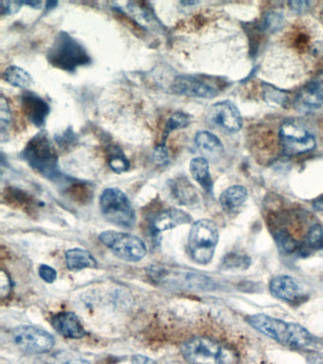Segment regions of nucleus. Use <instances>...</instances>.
<instances>
[{
  "mask_svg": "<svg viewBox=\"0 0 323 364\" xmlns=\"http://www.w3.org/2000/svg\"><path fill=\"white\" fill-rule=\"evenodd\" d=\"M58 5V1H48L46 2V11L53 10Z\"/></svg>",
  "mask_w": 323,
  "mask_h": 364,
  "instance_id": "79ce46f5",
  "label": "nucleus"
},
{
  "mask_svg": "<svg viewBox=\"0 0 323 364\" xmlns=\"http://www.w3.org/2000/svg\"><path fill=\"white\" fill-rule=\"evenodd\" d=\"M100 209L110 223L121 228H132L137 221L134 207L128 196L119 188H106L100 196Z\"/></svg>",
  "mask_w": 323,
  "mask_h": 364,
  "instance_id": "0eeeda50",
  "label": "nucleus"
},
{
  "mask_svg": "<svg viewBox=\"0 0 323 364\" xmlns=\"http://www.w3.org/2000/svg\"><path fill=\"white\" fill-rule=\"evenodd\" d=\"M190 172L195 181L208 193L214 191V181L209 173V162L203 156H197L190 162Z\"/></svg>",
  "mask_w": 323,
  "mask_h": 364,
  "instance_id": "aec40b11",
  "label": "nucleus"
},
{
  "mask_svg": "<svg viewBox=\"0 0 323 364\" xmlns=\"http://www.w3.org/2000/svg\"><path fill=\"white\" fill-rule=\"evenodd\" d=\"M192 122V117L183 111H177L173 114L168 119H167L165 127H164L163 139H161V144H166L167 139L170 134L174 132L175 130L184 129L188 127Z\"/></svg>",
  "mask_w": 323,
  "mask_h": 364,
  "instance_id": "393cba45",
  "label": "nucleus"
},
{
  "mask_svg": "<svg viewBox=\"0 0 323 364\" xmlns=\"http://www.w3.org/2000/svg\"><path fill=\"white\" fill-rule=\"evenodd\" d=\"M99 239L115 255L124 261L136 263L143 260L147 255V247L144 242L129 233L106 230L99 235Z\"/></svg>",
  "mask_w": 323,
  "mask_h": 364,
  "instance_id": "6e6552de",
  "label": "nucleus"
},
{
  "mask_svg": "<svg viewBox=\"0 0 323 364\" xmlns=\"http://www.w3.org/2000/svg\"><path fill=\"white\" fill-rule=\"evenodd\" d=\"M251 258L246 255L229 253L223 261L225 269H246L251 264Z\"/></svg>",
  "mask_w": 323,
  "mask_h": 364,
  "instance_id": "c85d7f7f",
  "label": "nucleus"
},
{
  "mask_svg": "<svg viewBox=\"0 0 323 364\" xmlns=\"http://www.w3.org/2000/svg\"><path fill=\"white\" fill-rule=\"evenodd\" d=\"M171 91L177 95L192 98L211 99L217 96L218 91L206 80L194 75H178L171 85Z\"/></svg>",
  "mask_w": 323,
  "mask_h": 364,
  "instance_id": "f8f14e48",
  "label": "nucleus"
},
{
  "mask_svg": "<svg viewBox=\"0 0 323 364\" xmlns=\"http://www.w3.org/2000/svg\"><path fill=\"white\" fill-rule=\"evenodd\" d=\"M12 289V281L10 280L9 275H7L4 272H1L0 276V294L1 297L4 298L9 295Z\"/></svg>",
  "mask_w": 323,
  "mask_h": 364,
  "instance_id": "f704fd0d",
  "label": "nucleus"
},
{
  "mask_svg": "<svg viewBox=\"0 0 323 364\" xmlns=\"http://www.w3.org/2000/svg\"><path fill=\"white\" fill-rule=\"evenodd\" d=\"M323 250V227L316 224L308 230L305 241L300 244L299 253L307 255L308 252Z\"/></svg>",
  "mask_w": 323,
  "mask_h": 364,
  "instance_id": "b1692460",
  "label": "nucleus"
},
{
  "mask_svg": "<svg viewBox=\"0 0 323 364\" xmlns=\"http://www.w3.org/2000/svg\"><path fill=\"white\" fill-rule=\"evenodd\" d=\"M183 358L190 364H239L236 350L207 337H195L181 346Z\"/></svg>",
  "mask_w": 323,
  "mask_h": 364,
  "instance_id": "7ed1b4c3",
  "label": "nucleus"
},
{
  "mask_svg": "<svg viewBox=\"0 0 323 364\" xmlns=\"http://www.w3.org/2000/svg\"><path fill=\"white\" fill-rule=\"evenodd\" d=\"M276 243L280 250L285 253L299 252L300 244L297 243L290 233L285 230H279L275 235Z\"/></svg>",
  "mask_w": 323,
  "mask_h": 364,
  "instance_id": "cd10ccee",
  "label": "nucleus"
},
{
  "mask_svg": "<svg viewBox=\"0 0 323 364\" xmlns=\"http://www.w3.org/2000/svg\"><path fill=\"white\" fill-rule=\"evenodd\" d=\"M13 341L21 351L31 355H43L55 347V337L46 330L32 326L16 327L13 331Z\"/></svg>",
  "mask_w": 323,
  "mask_h": 364,
  "instance_id": "1a4fd4ad",
  "label": "nucleus"
},
{
  "mask_svg": "<svg viewBox=\"0 0 323 364\" xmlns=\"http://www.w3.org/2000/svg\"><path fill=\"white\" fill-rule=\"evenodd\" d=\"M67 269L72 272H79L90 267H96L97 261L94 256L89 250L75 247V249L67 250L65 253Z\"/></svg>",
  "mask_w": 323,
  "mask_h": 364,
  "instance_id": "6ab92c4d",
  "label": "nucleus"
},
{
  "mask_svg": "<svg viewBox=\"0 0 323 364\" xmlns=\"http://www.w3.org/2000/svg\"><path fill=\"white\" fill-rule=\"evenodd\" d=\"M24 5L29 6V7L33 9H39L41 8L42 2L41 1H24Z\"/></svg>",
  "mask_w": 323,
  "mask_h": 364,
  "instance_id": "a19ab883",
  "label": "nucleus"
},
{
  "mask_svg": "<svg viewBox=\"0 0 323 364\" xmlns=\"http://www.w3.org/2000/svg\"><path fill=\"white\" fill-rule=\"evenodd\" d=\"M107 164H109L110 169L116 173H126L130 169L129 159L119 146L109 148Z\"/></svg>",
  "mask_w": 323,
  "mask_h": 364,
  "instance_id": "a878e982",
  "label": "nucleus"
},
{
  "mask_svg": "<svg viewBox=\"0 0 323 364\" xmlns=\"http://www.w3.org/2000/svg\"><path fill=\"white\" fill-rule=\"evenodd\" d=\"M291 10L297 11V13H302V11L307 10L309 2L306 1H292L289 2Z\"/></svg>",
  "mask_w": 323,
  "mask_h": 364,
  "instance_id": "4c0bfd02",
  "label": "nucleus"
},
{
  "mask_svg": "<svg viewBox=\"0 0 323 364\" xmlns=\"http://www.w3.org/2000/svg\"><path fill=\"white\" fill-rule=\"evenodd\" d=\"M155 164L158 165H166L169 162V151L167 148L166 144H158L154 151V155H153Z\"/></svg>",
  "mask_w": 323,
  "mask_h": 364,
  "instance_id": "473e14b6",
  "label": "nucleus"
},
{
  "mask_svg": "<svg viewBox=\"0 0 323 364\" xmlns=\"http://www.w3.org/2000/svg\"><path fill=\"white\" fill-rule=\"evenodd\" d=\"M279 139L283 153L288 156L302 155L316 147V139L302 124L285 122L280 125Z\"/></svg>",
  "mask_w": 323,
  "mask_h": 364,
  "instance_id": "9d476101",
  "label": "nucleus"
},
{
  "mask_svg": "<svg viewBox=\"0 0 323 364\" xmlns=\"http://www.w3.org/2000/svg\"><path fill=\"white\" fill-rule=\"evenodd\" d=\"M269 290L275 298L290 304L300 303L306 296L302 284L288 275H277L272 278Z\"/></svg>",
  "mask_w": 323,
  "mask_h": 364,
  "instance_id": "4468645a",
  "label": "nucleus"
},
{
  "mask_svg": "<svg viewBox=\"0 0 323 364\" xmlns=\"http://www.w3.org/2000/svg\"><path fill=\"white\" fill-rule=\"evenodd\" d=\"M132 364H155L154 360L143 355H134L131 360Z\"/></svg>",
  "mask_w": 323,
  "mask_h": 364,
  "instance_id": "58836bf2",
  "label": "nucleus"
},
{
  "mask_svg": "<svg viewBox=\"0 0 323 364\" xmlns=\"http://www.w3.org/2000/svg\"><path fill=\"white\" fill-rule=\"evenodd\" d=\"M21 104L29 122L36 127L43 128L50 113V107L46 100L32 91H24L21 96Z\"/></svg>",
  "mask_w": 323,
  "mask_h": 364,
  "instance_id": "2eb2a0df",
  "label": "nucleus"
},
{
  "mask_svg": "<svg viewBox=\"0 0 323 364\" xmlns=\"http://www.w3.org/2000/svg\"><path fill=\"white\" fill-rule=\"evenodd\" d=\"M306 360H307L308 364H323V353H309Z\"/></svg>",
  "mask_w": 323,
  "mask_h": 364,
  "instance_id": "e433bc0d",
  "label": "nucleus"
},
{
  "mask_svg": "<svg viewBox=\"0 0 323 364\" xmlns=\"http://www.w3.org/2000/svg\"><path fill=\"white\" fill-rule=\"evenodd\" d=\"M44 364H90V363L75 352L60 350L50 355Z\"/></svg>",
  "mask_w": 323,
  "mask_h": 364,
  "instance_id": "bb28decb",
  "label": "nucleus"
},
{
  "mask_svg": "<svg viewBox=\"0 0 323 364\" xmlns=\"http://www.w3.org/2000/svg\"><path fill=\"white\" fill-rule=\"evenodd\" d=\"M22 6H24V1H0V14L2 16H13L21 10Z\"/></svg>",
  "mask_w": 323,
  "mask_h": 364,
  "instance_id": "7c9ffc66",
  "label": "nucleus"
},
{
  "mask_svg": "<svg viewBox=\"0 0 323 364\" xmlns=\"http://www.w3.org/2000/svg\"><path fill=\"white\" fill-rule=\"evenodd\" d=\"M175 200L184 206H194L197 203L198 195L195 188L186 178H177L170 182Z\"/></svg>",
  "mask_w": 323,
  "mask_h": 364,
  "instance_id": "a211bd4d",
  "label": "nucleus"
},
{
  "mask_svg": "<svg viewBox=\"0 0 323 364\" xmlns=\"http://www.w3.org/2000/svg\"><path fill=\"white\" fill-rule=\"evenodd\" d=\"M76 135L72 129H67L66 132L62 134L60 136H56V141L62 147L67 146L75 144Z\"/></svg>",
  "mask_w": 323,
  "mask_h": 364,
  "instance_id": "c9c22d12",
  "label": "nucleus"
},
{
  "mask_svg": "<svg viewBox=\"0 0 323 364\" xmlns=\"http://www.w3.org/2000/svg\"><path fill=\"white\" fill-rule=\"evenodd\" d=\"M147 274L158 287L169 289L209 290L214 287L207 276L180 267L153 264L147 269Z\"/></svg>",
  "mask_w": 323,
  "mask_h": 364,
  "instance_id": "39448f33",
  "label": "nucleus"
},
{
  "mask_svg": "<svg viewBox=\"0 0 323 364\" xmlns=\"http://www.w3.org/2000/svg\"><path fill=\"white\" fill-rule=\"evenodd\" d=\"M313 207L317 212L323 213V196L314 199V201L313 202Z\"/></svg>",
  "mask_w": 323,
  "mask_h": 364,
  "instance_id": "ea45409f",
  "label": "nucleus"
},
{
  "mask_svg": "<svg viewBox=\"0 0 323 364\" xmlns=\"http://www.w3.org/2000/svg\"><path fill=\"white\" fill-rule=\"evenodd\" d=\"M11 122H12V112H11L9 102L2 95L0 98V131H1L2 138L10 127Z\"/></svg>",
  "mask_w": 323,
  "mask_h": 364,
  "instance_id": "c756f323",
  "label": "nucleus"
},
{
  "mask_svg": "<svg viewBox=\"0 0 323 364\" xmlns=\"http://www.w3.org/2000/svg\"><path fill=\"white\" fill-rule=\"evenodd\" d=\"M21 158L35 172L50 181L61 178L58 153L45 131H41L28 141L21 151Z\"/></svg>",
  "mask_w": 323,
  "mask_h": 364,
  "instance_id": "20e7f679",
  "label": "nucleus"
},
{
  "mask_svg": "<svg viewBox=\"0 0 323 364\" xmlns=\"http://www.w3.org/2000/svg\"><path fill=\"white\" fill-rule=\"evenodd\" d=\"M219 241L217 224L209 219H200L192 224L189 233L190 256L195 263L208 264L214 258Z\"/></svg>",
  "mask_w": 323,
  "mask_h": 364,
  "instance_id": "423d86ee",
  "label": "nucleus"
},
{
  "mask_svg": "<svg viewBox=\"0 0 323 364\" xmlns=\"http://www.w3.org/2000/svg\"><path fill=\"white\" fill-rule=\"evenodd\" d=\"M52 323L59 334L67 338L79 340L87 335L83 324L73 312L64 311L53 316Z\"/></svg>",
  "mask_w": 323,
  "mask_h": 364,
  "instance_id": "f3484780",
  "label": "nucleus"
},
{
  "mask_svg": "<svg viewBox=\"0 0 323 364\" xmlns=\"http://www.w3.org/2000/svg\"><path fill=\"white\" fill-rule=\"evenodd\" d=\"M182 5H195L197 4V2L195 1H182L181 2Z\"/></svg>",
  "mask_w": 323,
  "mask_h": 364,
  "instance_id": "37998d69",
  "label": "nucleus"
},
{
  "mask_svg": "<svg viewBox=\"0 0 323 364\" xmlns=\"http://www.w3.org/2000/svg\"><path fill=\"white\" fill-rule=\"evenodd\" d=\"M198 149L208 155H217L223 151V144L217 136L209 131H199L195 138Z\"/></svg>",
  "mask_w": 323,
  "mask_h": 364,
  "instance_id": "5701e85b",
  "label": "nucleus"
},
{
  "mask_svg": "<svg viewBox=\"0 0 323 364\" xmlns=\"http://www.w3.org/2000/svg\"><path fill=\"white\" fill-rule=\"evenodd\" d=\"M248 199V190L241 185H234L221 193L219 201L221 206L226 212H234Z\"/></svg>",
  "mask_w": 323,
  "mask_h": 364,
  "instance_id": "412c9836",
  "label": "nucleus"
},
{
  "mask_svg": "<svg viewBox=\"0 0 323 364\" xmlns=\"http://www.w3.org/2000/svg\"><path fill=\"white\" fill-rule=\"evenodd\" d=\"M38 274L42 280L49 284L53 283L58 279V272L49 264H41L38 269Z\"/></svg>",
  "mask_w": 323,
  "mask_h": 364,
  "instance_id": "72a5a7b5",
  "label": "nucleus"
},
{
  "mask_svg": "<svg viewBox=\"0 0 323 364\" xmlns=\"http://www.w3.org/2000/svg\"><path fill=\"white\" fill-rule=\"evenodd\" d=\"M283 22L282 14L271 11V13H269L268 16H265V23H263V24H265V28H268L269 31H277L282 27Z\"/></svg>",
  "mask_w": 323,
  "mask_h": 364,
  "instance_id": "2f4dec72",
  "label": "nucleus"
},
{
  "mask_svg": "<svg viewBox=\"0 0 323 364\" xmlns=\"http://www.w3.org/2000/svg\"><path fill=\"white\" fill-rule=\"evenodd\" d=\"M295 107L300 112H313L323 107V70L297 92Z\"/></svg>",
  "mask_w": 323,
  "mask_h": 364,
  "instance_id": "ddd939ff",
  "label": "nucleus"
},
{
  "mask_svg": "<svg viewBox=\"0 0 323 364\" xmlns=\"http://www.w3.org/2000/svg\"><path fill=\"white\" fill-rule=\"evenodd\" d=\"M192 216L177 208L161 210L151 221V230L155 235H160L165 230L175 229L181 225L189 224Z\"/></svg>",
  "mask_w": 323,
  "mask_h": 364,
  "instance_id": "dca6fc26",
  "label": "nucleus"
},
{
  "mask_svg": "<svg viewBox=\"0 0 323 364\" xmlns=\"http://www.w3.org/2000/svg\"><path fill=\"white\" fill-rule=\"evenodd\" d=\"M246 321L258 332L290 348H306L313 343V336L300 324L288 323L265 314L248 316Z\"/></svg>",
  "mask_w": 323,
  "mask_h": 364,
  "instance_id": "f257e3e1",
  "label": "nucleus"
},
{
  "mask_svg": "<svg viewBox=\"0 0 323 364\" xmlns=\"http://www.w3.org/2000/svg\"><path fill=\"white\" fill-rule=\"evenodd\" d=\"M46 58L53 68L67 73H75L78 68L89 65L92 62L86 47L65 31L56 34L47 51Z\"/></svg>",
  "mask_w": 323,
  "mask_h": 364,
  "instance_id": "f03ea898",
  "label": "nucleus"
},
{
  "mask_svg": "<svg viewBox=\"0 0 323 364\" xmlns=\"http://www.w3.org/2000/svg\"><path fill=\"white\" fill-rule=\"evenodd\" d=\"M4 80L13 87L26 90L33 85L32 75L18 65H10L4 70Z\"/></svg>",
  "mask_w": 323,
  "mask_h": 364,
  "instance_id": "4be33fe9",
  "label": "nucleus"
},
{
  "mask_svg": "<svg viewBox=\"0 0 323 364\" xmlns=\"http://www.w3.org/2000/svg\"><path fill=\"white\" fill-rule=\"evenodd\" d=\"M207 119L214 127L226 132L236 133L243 127V119L239 109L234 102H217L209 108Z\"/></svg>",
  "mask_w": 323,
  "mask_h": 364,
  "instance_id": "9b49d317",
  "label": "nucleus"
}]
</instances>
